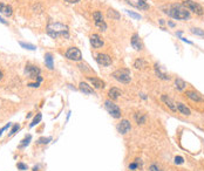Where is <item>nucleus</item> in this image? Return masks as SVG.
Here are the masks:
<instances>
[{
	"label": "nucleus",
	"instance_id": "nucleus-22",
	"mask_svg": "<svg viewBox=\"0 0 204 171\" xmlns=\"http://www.w3.org/2000/svg\"><path fill=\"white\" fill-rule=\"evenodd\" d=\"M185 87H187L185 81H184V80H182L181 78H177V79L175 80V88H176L177 90L182 91V90H184V89H185Z\"/></svg>",
	"mask_w": 204,
	"mask_h": 171
},
{
	"label": "nucleus",
	"instance_id": "nucleus-34",
	"mask_svg": "<svg viewBox=\"0 0 204 171\" xmlns=\"http://www.w3.org/2000/svg\"><path fill=\"white\" fill-rule=\"evenodd\" d=\"M19 129H20V125H19V124H14V125H13V128H12V130H11V133H9V136L14 135V134H15V133H16Z\"/></svg>",
	"mask_w": 204,
	"mask_h": 171
},
{
	"label": "nucleus",
	"instance_id": "nucleus-37",
	"mask_svg": "<svg viewBox=\"0 0 204 171\" xmlns=\"http://www.w3.org/2000/svg\"><path fill=\"white\" fill-rule=\"evenodd\" d=\"M16 167H18V169H19V170H27V165H26V164H24V163H18V164H16Z\"/></svg>",
	"mask_w": 204,
	"mask_h": 171
},
{
	"label": "nucleus",
	"instance_id": "nucleus-18",
	"mask_svg": "<svg viewBox=\"0 0 204 171\" xmlns=\"http://www.w3.org/2000/svg\"><path fill=\"white\" fill-rule=\"evenodd\" d=\"M0 13L4 14V15H6V16H9V15H12L13 9H12V7L9 5H6L4 2H0Z\"/></svg>",
	"mask_w": 204,
	"mask_h": 171
},
{
	"label": "nucleus",
	"instance_id": "nucleus-45",
	"mask_svg": "<svg viewBox=\"0 0 204 171\" xmlns=\"http://www.w3.org/2000/svg\"><path fill=\"white\" fill-rule=\"evenodd\" d=\"M2 76H4V74H2V72L0 71V81H1V79H2Z\"/></svg>",
	"mask_w": 204,
	"mask_h": 171
},
{
	"label": "nucleus",
	"instance_id": "nucleus-8",
	"mask_svg": "<svg viewBox=\"0 0 204 171\" xmlns=\"http://www.w3.org/2000/svg\"><path fill=\"white\" fill-rule=\"evenodd\" d=\"M116 129H117V131H118L120 134L126 135L127 133L130 131V129H131V124H130V122H129L128 120H122V121L116 125Z\"/></svg>",
	"mask_w": 204,
	"mask_h": 171
},
{
	"label": "nucleus",
	"instance_id": "nucleus-13",
	"mask_svg": "<svg viewBox=\"0 0 204 171\" xmlns=\"http://www.w3.org/2000/svg\"><path fill=\"white\" fill-rule=\"evenodd\" d=\"M185 95L188 98H190L194 102H204V98L202 97V95L197 91H193V90H187Z\"/></svg>",
	"mask_w": 204,
	"mask_h": 171
},
{
	"label": "nucleus",
	"instance_id": "nucleus-23",
	"mask_svg": "<svg viewBox=\"0 0 204 171\" xmlns=\"http://www.w3.org/2000/svg\"><path fill=\"white\" fill-rule=\"evenodd\" d=\"M134 117H135V121H136L137 124H144L146 121H147V116H146V114H142V113H137V114H135Z\"/></svg>",
	"mask_w": 204,
	"mask_h": 171
},
{
	"label": "nucleus",
	"instance_id": "nucleus-10",
	"mask_svg": "<svg viewBox=\"0 0 204 171\" xmlns=\"http://www.w3.org/2000/svg\"><path fill=\"white\" fill-rule=\"evenodd\" d=\"M25 73L31 79H36L38 76H40V69L36 66H33V65H27L26 68H25Z\"/></svg>",
	"mask_w": 204,
	"mask_h": 171
},
{
	"label": "nucleus",
	"instance_id": "nucleus-12",
	"mask_svg": "<svg viewBox=\"0 0 204 171\" xmlns=\"http://www.w3.org/2000/svg\"><path fill=\"white\" fill-rule=\"evenodd\" d=\"M96 61H98L99 65H101L103 67H107V66L111 65V58L108 54H98Z\"/></svg>",
	"mask_w": 204,
	"mask_h": 171
},
{
	"label": "nucleus",
	"instance_id": "nucleus-19",
	"mask_svg": "<svg viewBox=\"0 0 204 171\" xmlns=\"http://www.w3.org/2000/svg\"><path fill=\"white\" fill-rule=\"evenodd\" d=\"M155 73H156V75H157L161 80H164V81L170 80V76H169L168 74H165L164 72H162V71H161V67H160L157 63L155 65Z\"/></svg>",
	"mask_w": 204,
	"mask_h": 171
},
{
	"label": "nucleus",
	"instance_id": "nucleus-14",
	"mask_svg": "<svg viewBox=\"0 0 204 171\" xmlns=\"http://www.w3.org/2000/svg\"><path fill=\"white\" fill-rule=\"evenodd\" d=\"M103 40L99 34H93L91 35V45L93 46V48H101L103 46Z\"/></svg>",
	"mask_w": 204,
	"mask_h": 171
},
{
	"label": "nucleus",
	"instance_id": "nucleus-40",
	"mask_svg": "<svg viewBox=\"0 0 204 171\" xmlns=\"http://www.w3.org/2000/svg\"><path fill=\"white\" fill-rule=\"evenodd\" d=\"M65 1H67V2H69V4H76V2H79L80 0H65Z\"/></svg>",
	"mask_w": 204,
	"mask_h": 171
},
{
	"label": "nucleus",
	"instance_id": "nucleus-6",
	"mask_svg": "<svg viewBox=\"0 0 204 171\" xmlns=\"http://www.w3.org/2000/svg\"><path fill=\"white\" fill-rule=\"evenodd\" d=\"M66 58L72 60V61H80L82 59V54H81V51L76 47H71L67 49L66 52Z\"/></svg>",
	"mask_w": 204,
	"mask_h": 171
},
{
	"label": "nucleus",
	"instance_id": "nucleus-9",
	"mask_svg": "<svg viewBox=\"0 0 204 171\" xmlns=\"http://www.w3.org/2000/svg\"><path fill=\"white\" fill-rule=\"evenodd\" d=\"M126 2L137 9H148L149 8L147 0H126Z\"/></svg>",
	"mask_w": 204,
	"mask_h": 171
},
{
	"label": "nucleus",
	"instance_id": "nucleus-26",
	"mask_svg": "<svg viewBox=\"0 0 204 171\" xmlns=\"http://www.w3.org/2000/svg\"><path fill=\"white\" fill-rule=\"evenodd\" d=\"M108 16L111 18V19H115V20H118L120 19V13L115 9H108Z\"/></svg>",
	"mask_w": 204,
	"mask_h": 171
},
{
	"label": "nucleus",
	"instance_id": "nucleus-3",
	"mask_svg": "<svg viewBox=\"0 0 204 171\" xmlns=\"http://www.w3.org/2000/svg\"><path fill=\"white\" fill-rule=\"evenodd\" d=\"M111 76H113L116 81H118V82H121V83H126V85L129 83L130 80H131V73H130V71L127 69V68H121V69L115 71V72L111 74Z\"/></svg>",
	"mask_w": 204,
	"mask_h": 171
},
{
	"label": "nucleus",
	"instance_id": "nucleus-36",
	"mask_svg": "<svg viewBox=\"0 0 204 171\" xmlns=\"http://www.w3.org/2000/svg\"><path fill=\"white\" fill-rule=\"evenodd\" d=\"M183 162H184L183 157H181V156H176L175 157V163L176 164H183Z\"/></svg>",
	"mask_w": 204,
	"mask_h": 171
},
{
	"label": "nucleus",
	"instance_id": "nucleus-15",
	"mask_svg": "<svg viewBox=\"0 0 204 171\" xmlns=\"http://www.w3.org/2000/svg\"><path fill=\"white\" fill-rule=\"evenodd\" d=\"M161 100L164 102V104L171 110V111H176L177 110V108H176V103L173 101V98H170L169 96H167V95H162L161 96Z\"/></svg>",
	"mask_w": 204,
	"mask_h": 171
},
{
	"label": "nucleus",
	"instance_id": "nucleus-28",
	"mask_svg": "<svg viewBox=\"0 0 204 171\" xmlns=\"http://www.w3.org/2000/svg\"><path fill=\"white\" fill-rule=\"evenodd\" d=\"M19 45L22 47V48H25V49H28V51H35L36 49V47L34 46V45H32V43H26V42H22V41H20L19 42Z\"/></svg>",
	"mask_w": 204,
	"mask_h": 171
},
{
	"label": "nucleus",
	"instance_id": "nucleus-33",
	"mask_svg": "<svg viewBox=\"0 0 204 171\" xmlns=\"http://www.w3.org/2000/svg\"><path fill=\"white\" fill-rule=\"evenodd\" d=\"M191 33L196 34V35H200V36H204V31L201 29V28H191Z\"/></svg>",
	"mask_w": 204,
	"mask_h": 171
},
{
	"label": "nucleus",
	"instance_id": "nucleus-17",
	"mask_svg": "<svg viewBox=\"0 0 204 171\" xmlns=\"http://www.w3.org/2000/svg\"><path fill=\"white\" fill-rule=\"evenodd\" d=\"M122 95V91L118 89V88H115V87H113L111 89H109V91H108V96H109V98L113 101V100H117L120 96Z\"/></svg>",
	"mask_w": 204,
	"mask_h": 171
},
{
	"label": "nucleus",
	"instance_id": "nucleus-16",
	"mask_svg": "<svg viewBox=\"0 0 204 171\" xmlns=\"http://www.w3.org/2000/svg\"><path fill=\"white\" fill-rule=\"evenodd\" d=\"M176 108H177V110H178L181 114H183V115H185V116H190V115H191V110H190L184 103H182V102H177V103H176Z\"/></svg>",
	"mask_w": 204,
	"mask_h": 171
},
{
	"label": "nucleus",
	"instance_id": "nucleus-30",
	"mask_svg": "<svg viewBox=\"0 0 204 171\" xmlns=\"http://www.w3.org/2000/svg\"><path fill=\"white\" fill-rule=\"evenodd\" d=\"M31 140H32V136H31V135H28L27 137H25V138L21 141V144L19 145V148H25L26 145H28L29 142H31Z\"/></svg>",
	"mask_w": 204,
	"mask_h": 171
},
{
	"label": "nucleus",
	"instance_id": "nucleus-25",
	"mask_svg": "<svg viewBox=\"0 0 204 171\" xmlns=\"http://www.w3.org/2000/svg\"><path fill=\"white\" fill-rule=\"evenodd\" d=\"M134 67L136 69H144L147 67V62L143 60V59H137L135 62H134Z\"/></svg>",
	"mask_w": 204,
	"mask_h": 171
},
{
	"label": "nucleus",
	"instance_id": "nucleus-27",
	"mask_svg": "<svg viewBox=\"0 0 204 171\" xmlns=\"http://www.w3.org/2000/svg\"><path fill=\"white\" fill-rule=\"evenodd\" d=\"M140 167H142V162H141V160H136L135 162L129 164V170H136Z\"/></svg>",
	"mask_w": 204,
	"mask_h": 171
},
{
	"label": "nucleus",
	"instance_id": "nucleus-4",
	"mask_svg": "<svg viewBox=\"0 0 204 171\" xmlns=\"http://www.w3.org/2000/svg\"><path fill=\"white\" fill-rule=\"evenodd\" d=\"M104 108L110 114L111 117H114V118H120L121 117V109L115 103H113L111 100H107L104 102Z\"/></svg>",
	"mask_w": 204,
	"mask_h": 171
},
{
	"label": "nucleus",
	"instance_id": "nucleus-1",
	"mask_svg": "<svg viewBox=\"0 0 204 171\" xmlns=\"http://www.w3.org/2000/svg\"><path fill=\"white\" fill-rule=\"evenodd\" d=\"M164 13L177 20H187L190 18V12L183 5H180V4H174L168 6L164 9Z\"/></svg>",
	"mask_w": 204,
	"mask_h": 171
},
{
	"label": "nucleus",
	"instance_id": "nucleus-42",
	"mask_svg": "<svg viewBox=\"0 0 204 171\" xmlns=\"http://www.w3.org/2000/svg\"><path fill=\"white\" fill-rule=\"evenodd\" d=\"M141 97H142L143 100H147V96H146V94H141Z\"/></svg>",
	"mask_w": 204,
	"mask_h": 171
},
{
	"label": "nucleus",
	"instance_id": "nucleus-2",
	"mask_svg": "<svg viewBox=\"0 0 204 171\" xmlns=\"http://www.w3.org/2000/svg\"><path fill=\"white\" fill-rule=\"evenodd\" d=\"M47 34L49 36H52L53 39H56L59 36H65V38H68L69 34H68V27L63 24H60V22H49L47 25Z\"/></svg>",
	"mask_w": 204,
	"mask_h": 171
},
{
	"label": "nucleus",
	"instance_id": "nucleus-39",
	"mask_svg": "<svg viewBox=\"0 0 204 171\" xmlns=\"http://www.w3.org/2000/svg\"><path fill=\"white\" fill-rule=\"evenodd\" d=\"M28 87H33V88H38L39 86H40V83L39 82H36V83H28Z\"/></svg>",
	"mask_w": 204,
	"mask_h": 171
},
{
	"label": "nucleus",
	"instance_id": "nucleus-11",
	"mask_svg": "<svg viewBox=\"0 0 204 171\" xmlns=\"http://www.w3.org/2000/svg\"><path fill=\"white\" fill-rule=\"evenodd\" d=\"M130 43L133 46V48L135 51H142L143 49V43H142V40L140 38V35L137 33H134L133 36H131V40H130Z\"/></svg>",
	"mask_w": 204,
	"mask_h": 171
},
{
	"label": "nucleus",
	"instance_id": "nucleus-35",
	"mask_svg": "<svg viewBox=\"0 0 204 171\" xmlns=\"http://www.w3.org/2000/svg\"><path fill=\"white\" fill-rule=\"evenodd\" d=\"M149 171H162V170H161V168H160L158 165H156V164H151L150 168H149Z\"/></svg>",
	"mask_w": 204,
	"mask_h": 171
},
{
	"label": "nucleus",
	"instance_id": "nucleus-7",
	"mask_svg": "<svg viewBox=\"0 0 204 171\" xmlns=\"http://www.w3.org/2000/svg\"><path fill=\"white\" fill-rule=\"evenodd\" d=\"M93 18H94V22H95V26L100 29V31H106L107 29V24L104 22L103 20V16H102V13L96 11L93 13Z\"/></svg>",
	"mask_w": 204,
	"mask_h": 171
},
{
	"label": "nucleus",
	"instance_id": "nucleus-20",
	"mask_svg": "<svg viewBox=\"0 0 204 171\" xmlns=\"http://www.w3.org/2000/svg\"><path fill=\"white\" fill-rule=\"evenodd\" d=\"M79 87H80V90H81L83 94H87V95L94 94V89H93L89 85H87L86 82H80Z\"/></svg>",
	"mask_w": 204,
	"mask_h": 171
},
{
	"label": "nucleus",
	"instance_id": "nucleus-32",
	"mask_svg": "<svg viewBox=\"0 0 204 171\" xmlns=\"http://www.w3.org/2000/svg\"><path fill=\"white\" fill-rule=\"evenodd\" d=\"M126 12H127L128 15H130V16L134 18L135 20H141V15H140V14H137V13H135V12H131V11H128V9H127Z\"/></svg>",
	"mask_w": 204,
	"mask_h": 171
},
{
	"label": "nucleus",
	"instance_id": "nucleus-43",
	"mask_svg": "<svg viewBox=\"0 0 204 171\" xmlns=\"http://www.w3.org/2000/svg\"><path fill=\"white\" fill-rule=\"evenodd\" d=\"M160 24H161V25H164V20H163V19H161V20H160Z\"/></svg>",
	"mask_w": 204,
	"mask_h": 171
},
{
	"label": "nucleus",
	"instance_id": "nucleus-44",
	"mask_svg": "<svg viewBox=\"0 0 204 171\" xmlns=\"http://www.w3.org/2000/svg\"><path fill=\"white\" fill-rule=\"evenodd\" d=\"M169 26H171V27H175V24H174V22H169Z\"/></svg>",
	"mask_w": 204,
	"mask_h": 171
},
{
	"label": "nucleus",
	"instance_id": "nucleus-31",
	"mask_svg": "<svg viewBox=\"0 0 204 171\" xmlns=\"http://www.w3.org/2000/svg\"><path fill=\"white\" fill-rule=\"evenodd\" d=\"M51 141H52V137H41L38 140V143L39 144H48Z\"/></svg>",
	"mask_w": 204,
	"mask_h": 171
},
{
	"label": "nucleus",
	"instance_id": "nucleus-5",
	"mask_svg": "<svg viewBox=\"0 0 204 171\" xmlns=\"http://www.w3.org/2000/svg\"><path fill=\"white\" fill-rule=\"evenodd\" d=\"M183 6H184L188 11H191V12L196 13L197 15H203V13H204L203 7H202L200 4H197L196 1H193V0H185V1H183Z\"/></svg>",
	"mask_w": 204,
	"mask_h": 171
},
{
	"label": "nucleus",
	"instance_id": "nucleus-24",
	"mask_svg": "<svg viewBox=\"0 0 204 171\" xmlns=\"http://www.w3.org/2000/svg\"><path fill=\"white\" fill-rule=\"evenodd\" d=\"M45 63H46V67H48V69H53L54 68V65H53V56L52 54L47 53L45 55Z\"/></svg>",
	"mask_w": 204,
	"mask_h": 171
},
{
	"label": "nucleus",
	"instance_id": "nucleus-21",
	"mask_svg": "<svg viewBox=\"0 0 204 171\" xmlns=\"http://www.w3.org/2000/svg\"><path fill=\"white\" fill-rule=\"evenodd\" d=\"M88 80L92 82V85L94 86L95 88H98V89L104 88V82L102 81L101 79H99V78H88Z\"/></svg>",
	"mask_w": 204,
	"mask_h": 171
},
{
	"label": "nucleus",
	"instance_id": "nucleus-41",
	"mask_svg": "<svg viewBox=\"0 0 204 171\" xmlns=\"http://www.w3.org/2000/svg\"><path fill=\"white\" fill-rule=\"evenodd\" d=\"M0 22H1V24H4V25H7V21H6V20H4L1 16H0Z\"/></svg>",
	"mask_w": 204,
	"mask_h": 171
},
{
	"label": "nucleus",
	"instance_id": "nucleus-29",
	"mask_svg": "<svg viewBox=\"0 0 204 171\" xmlns=\"http://www.w3.org/2000/svg\"><path fill=\"white\" fill-rule=\"evenodd\" d=\"M41 118H42V115H41V114H36V116L34 117V120L32 121V123L29 124V127H31V128H33L34 125H36V124H38V123L41 121Z\"/></svg>",
	"mask_w": 204,
	"mask_h": 171
},
{
	"label": "nucleus",
	"instance_id": "nucleus-38",
	"mask_svg": "<svg viewBox=\"0 0 204 171\" xmlns=\"http://www.w3.org/2000/svg\"><path fill=\"white\" fill-rule=\"evenodd\" d=\"M9 127H11V123H8V124H6L5 127H2V128L0 129V136H1V134H2V133H4L5 130H6V129H8Z\"/></svg>",
	"mask_w": 204,
	"mask_h": 171
}]
</instances>
